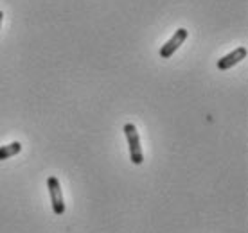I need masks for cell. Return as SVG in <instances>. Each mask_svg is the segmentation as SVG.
Instances as JSON below:
<instances>
[{"instance_id":"cell-1","label":"cell","mask_w":248,"mask_h":233,"mask_svg":"<svg viewBox=\"0 0 248 233\" xmlns=\"http://www.w3.org/2000/svg\"><path fill=\"white\" fill-rule=\"evenodd\" d=\"M124 133L128 138V146H130V158L133 165H140L144 161L142 147H140V138H139V131L131 122H128L124 126Z\"/></svg>"},{"instance_id":"cell-5","label":"cell","mask_w":248,"mask_h":233,"mask_svg":"<svg viewBox=\"0 0 248 233\" xmlns=\"http://www.w3.org/2000/svg\"><path fill=\"white\" fill-rule=\"evenodd\" d=\"M20 151H22V144H20V142H11V144H7V146H2V147H0V161H2V160L13 158V156L18 154Z\"/></svg>"},{"instance_id":"cell-3","label":"cell","mask_w":248,"mask_h":233,"mask_svg":"<svg viewBox=\"0 0 248 233\" xmlns=\"http://www.w3.org/2000/svg\"><path fill=\"white\" fill-rule=\"evenodd\" d=\"M187 36H189V31L187 29H178V31H174V34L171 36V40H169L168 43H164L162 45V49H160V58L162 59H169L171 56L176 52V50L182 47V43L186 42Z\"/></svg>"},{"instance_id":"cell-2","label":"cell","mask_w":248,"mask_h":233,"mask_svg":"<svg viewBox=\"0 0 248 233\" xmlns=\"http://www.w3.org/2000/svg\"><path fill=\"white\" fill-rule=\"evenodd\" d=\"M47 187H49L50 194V203H52V212L56 215L65 214V203H63V194H62V185L56 176H50L47 179Z\"/></svg>"},{"instance_id":"cell-6","label":"cell","mask_w":248,"mask_h":233,"mask_svg":"<svg viewBox=\"0 0 248 233\" xmlns=\"http://www.w3.org/2000/svg\"><path fill=\"white\" fill-rule=\"evenodd\" d=\"M2 18H4V15H2V11H0V25H2Z\"/></svg>"},{"instance_id":"cell-4","label":"cell","mask_w":248,"mask_h":233,"mask_svg":"<svg viewBox=\"0 0 248 233\" xmlns=\"http://www.w3.org/2000/svg\"><path fill=\"white\" fill-rule=\"evenodd\" d=\"M245 58H247V49L245 47H237L230 54L223 56L221 59H217V70H229V68L236 67L237 63H241Z\"/></svg>"}]
</instances>
